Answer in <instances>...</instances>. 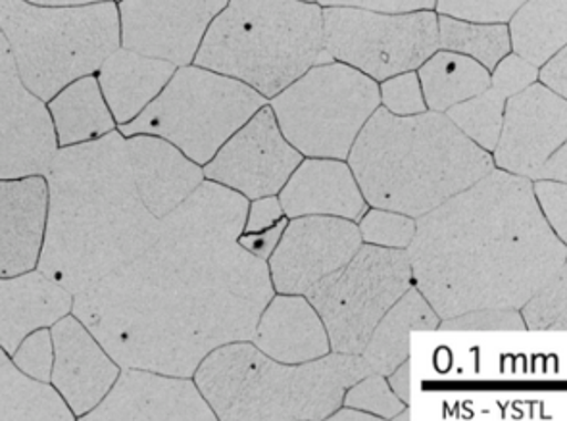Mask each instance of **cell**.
Masks as SVG:
<instances>
[{"label": "cell", "mask_w": 567, "mask_h": 421, "mask_svg": "<svg viewBox=\"0 0 567 421\" xmlns=\"http://www.w3.org/2000/svg\"><path fill=\"white\" fill-rule=\"evenodd\" d=\"M525 329L532 331H566L567 329V269L554 281L535 292L519 308Z\"/></svg>", "instance_id": "1f68e13d"}, {"label": "cell", "mask_w": 567, "mask_h": 421, "mask_svg": "<svg viewBox=\"0 0 567 421\" xmlns=\"http://www.w3.org/2000/svg\"><path fill=\"white\" fill-rule=\"evenodd\" d=\"M305 2H316V0H305Z\"/></svg>", "instance_id": "f907efd6"}, {"label": "cell", "mask_w": 567, "mask_h": 421, "mask_svg": "<svg viewBox=\"0 0 567 421\" xmlns=\"http://www.w3.org/2000/svg\"><path fill=\"white\" fill-rule=\"evenodd\" d=\"M287 224H289V218H284L279 224H276L274 227H269L266 232L240 233L239 245L245 248L247 253L256 256V258L268 261L271 253L276 250L277 243L281 239V235H284Z\"/></svg>", "instance_id": "7bdbcfd3"}, {"label": "cell", "mask_w": 567, "mask_h": 421, "mask_svg": "<svg viewBox=\"0 0 567 421\" xmlns=\"http://www.w3.org/2000/svg\"><path fill=\"white\" fill-rule=\"evenodd\" d=\"M506 99L496 89L488 88L481 95L472 96L446 110L452 124L483 151L493 153L501 137L502 117Z\"/></svg>", "instance_id": "4dcf8cb0"}, {"label": "cell", "mask_w": 567, "mask_h": 421, "mask_svg": "<svg viewBox=\"0 0 567 421\" xmlns=\"http://www.w3.org/2000/svg\"><path fill=\"white\" fill-rule=\"evenodd\" d=\"M10 360L25 376L43 383H51L52 366H54L51 327H39L25 335L14 352L10 355Z\"/></svg>", "instance_id": "d590c367"}, {"label": "cell", "mask_w": 567, "mask_h": 421, "mask_svg": "<svg viewBox=\"0 0 567 421\" xmlns=\"http://www.w3.org/2000/svg\"><path fill=\"white\" fill-rule=\"evenodd\" d=\"M362 245L357 222L331 216L289 219L268 258L274 291L305 295L321 277L342 268Z\"/></svg>", "instance_id": "5bb4252c"}, {"label": "cell", "mask_w": 567, "mask_h": 421, "mask_svg": "<svg viewBox=\"0 0 567 421\" xmlns=\"http://www.w3.org/2000/svg\"><path fill=\"white\" fill-rule=\"evenodd\" d=\"M302 158L279 130L271 106L264 104L204 164V179L255 201L279 195Z\"/></svg>", "instance_id": "7c38bea8"}, {"label": "cell", "mask_w": 567, "mask_h": 421, "mask_svg": "<svg viewBox=\"0 0 567 421\" xmlns=\"http://www.w3.org/2000/svg\"><path fill=\"white\" fill-rule=\"evenodd\" d=\"M347 162L368 206L415 219L495 170L491 153L443 112L402 117L381 106L360 131Z\"/></svg>", "instance_id": "277c9868"}, {"label": "cell", "mask_w": 567, "mask_h": 421, "mask_svg": "<svg viewBox=\"0 0 567 421\" xmlns=\"http://www.w3.org/2000/svg\"><path fill=\"white\" fill-rule=\"evenodd\" d=\"M408 256L415 289L441 320L519 310L567 269V243L543 218L532 182L496 167L415 219Z\"/></svg>", "instance_id": "7a4b0ae2"}, {"label": "cell", "mask_w": 567, "mask_h": 421, "mask_svg": "<svg viewBox=\"0 0 567 421\" xmlns=\"http://www.w3.org/2000/svg\"><path fill=\"white\" fill-rule=\"evenodd\" d=\"M250 342L284 363L312 362L331 355L326 326L305 295L276 292L260 314Z\"/></svg>", "instance_id": "7402d4cb"}, {"label": "cell", "mask_w": 567, "mask_h": 421, "mask_svg": "<svg viewBox=\"0 0 567 421\" xmlns=\"http://www.w3.org/2000/svg\"><path fill=\"white\" fill-rule=\"evenodd\" d=\"M386 383L391 386L394 394L408 407L410 404V358L386 376Z\"/></svg>", "instance_id": "bcb514c9"}, {"label": "cell", "mask_w": 567, "mask_h": 421, "mask_svg": "<svg viewBox=\"0 0 567 421\" xmlns=\"http://www.w3.org/2000/svg\"><path fill=\"white\" fill-rule=\"evenodd\" d=\"M537 75L538 68L509 52L493 68L491 88L496 89L508 101L509 96L517 95L537 83Z\"/></svg>", "instance_id": "ab89813d"}, {"label": "cell", "mask_w": 567, "mask_h": 421, "mask_svg": "<svg viewBox=\"0 0 567 421\" xmlns=\"http://www.w3.org/2000/svg\"><path fill=\"white\" fill-rule=\"evenodd\" d=\"M441 331H525V321L517 308H477L444 318Z\"/></svg>", "instance_id": "74e56055"}, {"label": "cell", "mask_w": 567, "mask_h": 421, "mask_svg": "<svg viewBox=\"0 0 567 421\" xmlns=\"http://www.w3.org/2000/svg\"><path fill=\"white\" fill-rule=\"evenodd\" d=\"M342 404L364 410L381 420H393L394 415L406 408L386 383L385 376L379 373H368L352 383L342 394Z\"/></svg>", "instance_id": "836d02e7"}, {"label": "cell", "mask_w": 567, "mask_h": 421, "mask_svg": "<svg viewBox=\"0 0 567 421\" xmlns=\"http://www.w3.org/2000/svg\"><path fill=\"white\" fill-rule=\"evenodd\" d=\"M360 237L365 245L375 247L408 250L415 235V218L401 212L368 208L364 216L358 219Z\"/></svg>", "instance_id": "d6a6232c"}, {"label": "cell", "mask_w": 567, "mask_h": 421, "mask_svg": "<svg viewBox=\"0 0 567 421\" xmlns=\"http://www.w3.org/2000/svg\"><path fill=\"white\" fill-rule=\"evenodd\" d=\"M229 0H117L122 47L189 65Z\"/></svg>", "instance_id": "4fadbf2b"}, {"label": "cell", "mask_w": 567, "mask_h": 421, "mask_svg": "<svg viewBox=\"0 0 567 421\" xmlns=\"http://www.w3.org/2000/svg\"><path fill=\"white\" fill-rule=\"evenodd\" d=\"M177 65L120 47L95 73L102 96L120 125L130 124L161 95Z\"/></svg>", "instance_id": "cb8c5ba5"}, {"label": "cell", "mask_w": 567, "mask_h": 421, "mask_svg": "<svg viewBox=\"0 0 567 421\" xmlns=\"http://www.w3.org/2000/svg\"><path fill=\"white\" fill-rule=\"evenodd\" d=\"M25 2L37 7H85V4H99V2H112V0H25Z\"/></svg>", "instance_id": "c3c4849f"}, {"label": "cell", "mask_w": 567, "mask_h": 421, "mask_svg": "<svg viewBox=\"0 0 567 421\" xmlns=\"http://www.w3.org/2000/svg\"><path fill=\"white\" fill-rule=\"evenodd\" d=\"M329 421H378L381 418L378 415L370 414V412H364V410H358V408L352 407H342L337 408L333 414L329 415Z\"/></svg>", "instance_id": "7dc6e473"}, {"label": "cell", "mask_w": 567, "mask_h": 421, "mask_svg": "<svg viewBox=\"0 0 567 421\" xmlns=\"http://www.w3.org/2000/svg\"><path fill=\"white\" fill-rule=\"evenodd\" d=\"M277 198L289 219L331 216L358 222L370 208L349 162L334 158H302Z\"/></svg>", "instance_id": "ffe728a7"}, {"label": "cell", "mask_w": 567, "mask_h": 421, "mask_svg": "<svg viewBox=\"0 0 567 421\" xmlns=\"http://www.w3.org/2000/svg\"><path fill=\"white\" fill-rule=\"evenodd\" d=\"M323 62V8L305 0H229L193 60L268 101Z\"/></svg>", "instance_id": "8992f818"}, {"label": "cell", "mask_w": 567, "mask_h": 421, "mask_svg": "<svg viewBox=\"0 0 567 421\" xmlns=\"http://www.w3.org/2000/svg\"><path fill=\"white\" fill-rule=\"evenodd\" d=\"M506 25L512 52L540 68L567 47V0H525Z\"/></svg>", "instance_id": "4316f807"}, {"label": "cell", "mask_w": 567, "mask_h": 421, "mask_svg": "<svg viewBox=\"0 0 567 421\" xmlns=\"http://www.w3.org/2000/svg\"><path fill=\"white\" fill-rule=\"evenodd\" d=\"M83 421H216L193 378L122 368L116 383Z\"/></svg>", "instance_id": "e0dca14e"}, {"label": "cell", "mask_w": 567, "mask_h": 421, "mask_svg": "<svg viewBox=\"0 0 567 421\" xmlns=\"http://www.w3.org/2000/svg\"><path fill=\"white\" fill-rule=\"evenodd\" d=\"M44 177L49 210L37 269L72 295L130 264L158 237L161 219L138 196L120 131L59 148Z\"/></svg>", "instance_id": "3957f363"}, {"label": "cell", "mask_w": 567, "mask_h": 421, "mask_svg": "<svg viewBox=\"0 0 567 421\" xmlns=\"http://www.w3.org/2000/svg\"><path fill=\"white\" fill-rule=\"evenodd\" d=\"M368 373L362 358L352 355L284 363L239 341L212 350L193 379L221 421H321Z\"/></svg>", "instance_id": "5b68a950"}, {"label": "cell", "mask_w": 567, "mask_h": 421, "mask_svg": "<svg viewBox=\"0 0 567 421\" xmlns=\"http://www.w3.org/2000/svg\"><path fill=\"white\" fill-rule=\"evenodd\" d=\"M125 141L138 196L156 218L174 212L204 182L203 166L164 138L141 133Z\"/></svg>", "instance_id": "44dd1931"}, {"label": "cell", "mask_w": 567, "mask_h": 421, "mask_svg": "<svg viewBox=\"0 0 567 421\" xmlns=\"http://www.w3.org/2000/svg\"><path fill=\"white\" fill-rule=\"evenodd\" d=\"M264 104L268 99L234 78L179 65L161 95L117 131L124 137L143 133L164 138L204 166Z\"/></svg>", "instance_id": "ba28073f"}, {"label": "cell", "mask_w": 567, "mask_h": 421, "mask_svg": "<svg viewBox=\"0 0 567 421\" xmlns=\"http://www.w3.org/2000/svg\"><path fill=\"white\" fill-rule=\"evenodd\" d=\"M284 218L287 216L277 195L260 196L255 201H248L247 219H245L243 233L266 232Z\"/></svg>", "instance_id": "b9f144b4"}, {"label": "cell", "mask_w": 567, "mask_h": 421, "mask_svg": "<svg viewBox=\"0 0 567 421\" xmlns=\"http://www.w3.org/2000/svg\"><path fill=\"white\" fill-rule=\"evenodd\" d=\"M439 49L458 52L493 72L512 52L506 23H472L439 16Z\"/></svg>", "instance_id": "f546056e"}, {"label": "cell", "mask_w": 567, "mask_h": 421, "mask_svg": "<svg viewBox=\"0 0 567 421\" xmlns=\"http://www.w3.org/2000/svg\"><path fill=\"white\" fill-rule=\"evenodd\" d=\"M59 148L83 145L117 130L96 75L73 81L47 102Z\"/></svg>", "instance_id": "484cf974"}, {"label": "cell", "mask_w": 567, "mask_h": 421, "mask_svg": "<svg viewBox=\"0 0 567 421\" xmlns=\"http://www.w3.org/2000/svg\"><path fill=\"white\" fill-rule=\"evenodd\" d=\"M7 360H10V355H8L7 350L0 347V363L7 362Z\"/></svg>", "instance_id": "681fc988"}, {"label": "cell", "mask_w": 567, "mask_h": 421, "mask_svg": "<svg viewBox=\"0 0 567 421\" xmlns=\"http://www.w3.org/2000/svg\"><path fill=\"white\" fill-rule=\"evenodd\" d=\"M537 83L567 99V49L556 52L553 59L538 68Z\"/></svg>", "instance_id": "ee69618b"}, {"label": "cell", "mask_w": 567, "mask_h": 421, "mask_svg": "<svg viewBox=\"0 0 567 421\" xmlns=\"http://www.w3.org/2000/svg\"><path fill=\"white\" fill-rule=\"evenodd\" d=\"M73 295L39 269L0 277V347L14 352L25 335L72 312Z\"/></svg>", "instance_id": "603a6c76"}, {"label": "cell", "mask_w": 567, "mask_h": 421, "mask_svg": "<svg viewBox=\"0 0 567 421\" xmlns=\"http://www.w3.org/2000/svg\"><path fill=\"white\" fill-rule=\"evenodd\" d=\"M379 101H381V109H385L393 116H415L427 110L423 99L422 83L415 72L399 73L389 80L381 81Z\"/></svg>", "instance_id": "8d00e7d4"}, {"label": "cell", "mask_w": 567, "mask_h": 421, "mask_svg": "<svg viewBox=\"0 0 567 421\" xmlns=\"http://www.w3.org/2000/svg\"><path fill=\"white\" fill-rule=\"evenodd\" d=\"M439 51V16L433 10L385 14L357 8H323V57L373 81L415 72Z\"/></svg>", "instance_id": "8fae6325"}, {"label": "cell", "mask_w": 567, "mask_h": 421, "mask_svg": "<svg viewBox=\"0 0 567 421\" xmlns=\"http://www.w3.org/2000/svg\"><path fill=\"white\" fill-rule=\"evenodd\" d=\"M425 106L431 112H446L460 102L477 96L491 88V72L464 54L433 52L417 70Z\"/></svg>", "instance_id": "83f0119b"}, {"label": "cell", "mask_w": 567, "mask_h": 421, "mask_svg": "<svg viewBox=\"0 0 567 421\" xmlns=\"http://www.w3.org/2000/svg\"><path fill=\"white\" fill-rule=\"evenodd\" d=\"M441 318L427 302V298L412 285L389 312L379 320L371 331L362 358L370 373L389 376L410 358V333L412 331H435Z\"/></svg>", "instance_id": "d4e9b609"}, {"label": "cell", "mask_w": 567, "mask_h": 421, "mask_svg": "<svg viewBox=\"0 0 567 421\" xmlns=\"http://www.w3.org/2000/svg\"><path fill=\"white\" fill-rule=\"evenodd\" d=\"M538 179H550V182H564L567 183V148L566 145H561L553 156H548L543 166L538 167L537 174L533 182Z\"/></svg>", "instance_id": "f6af8a7d"}, {"label": "cell", "mask_w": 567, "mask_h": 421, "mask_svg": "<svg viewBox=\"0 0 567 421\" xmlns=\"http://www.w3.org/2000/svg\"><path fill=\"white\" fill-rule=\"evenodd\" d=\"M321 8H357L385 14H404L417 10H433L435 0H316Z\"/></svg>", "instance_id": "60d3db41"}, {"label": "cell", "mask_w": 567, "mask_h": 421, "mask_svg": "<svg viewBox=\"0 0 567 421\" xmlns=\"http://www.w3.org/2000/svg\"><path fill=\"white\" fill-rule=\"evenodd\" d=\"M525 0H435L433 12L472 23H508Z\"/></svg>", "instance_id": "e575fe53"}, {"label": "cell", "mask_w": 567, "mask_h": 421, "mask_svg": "<svg viewBox=\"0 0 567 421\" xmlns=\"http://www.w3.org/2000/svg\"><path fill=\"white\" fill-rule=\"evenodd\" d=\"M49 210L44 175L0 179V277L30 274L43 253Z\"/></svg>", "instance_id": "d6986e66"}, {"label": "cell", "mask_w": 567, "mask_h": 421, "mask_svg": "<svg viewBox=\"0 0 567 421\" xmlns=\"http://www.w3.org/2000/svg\"><path fill=\"white\" fill-rule=\"evenodd\" d=\"M414 285L408 250L362 245L305 297L320 314L331 352L358 357L389 308Z\"/></svg>", "instance_id": "30bf717a"}, {"label": "cell", "mask_w": 567, "mask_h": 421, "mask_svg": "<svg viewBox=\"0 0 567 421\" xmlns=\"http://www.w3.org/2000/svg\"><path fill=\"white\" fill-rule=\"evenodd\" d=\"M268 104L285 138L305 158L347 161L381 101L378 81L341 62H323Z\"/></svg>", "instance_id": "9c48e42d"}, {"label": "cell", "mask_w": 567, "mask_h": 421, "mask_svg": "<svg viewBox=\"0 0 567 421\" xmlns=\"http://www.w3.org/2000/svg\"><path fill=\"white\" fill-rule=\"evenodd\" d=\"M56 151L47 102L25 88L0 33V179L47 174Z\"/></svg>", "instance_id": "9a60e30c"}, {"label": "cell", "mask_w": 567, "mask_h": 421, "mask_svg": "<svg viewBox=\"0 0 567 421\" xmlns=\"http://www.w3.org/2000/svg\"><path fill=\"white\" fill-rule=\"evenodd\" d=\"M51 335L54 342L51 386L75 420H81L109 394L122 366L72 312L52 324Z\"/></svg>", "instance_id": "ac0fdd59"}, {"label": "cell", "mask_w": 567, "mask_h": 421, "mask_svg": "<svg viewBox=\"0 0 567 421\" xmlns=\"http://www.w3.org/2000/svg\"><path fill=\"white\" fill-rule=\"evenodd\" d=\"M567 141V99L533 83L504 104L502 130L491 153L496 170L533 182L538 167Z\"/></svg>", "instance_id": "2e32d148"}, {"label": "cell", "mask_w": 567, "mask_h": 421, "mask_svg": "<svg viewBox=\"0 0 567 421\" xmlns=\"http://www.w3.org/2000/svg\"><path fill=\"white\" fill-rule=\"evenodd\" d=\"M532 189L546 224L567 243V183L538 179L532 182Z\"/></svg>", "instance_id": "f35d334b"}, {"label": "cell", "mask_w": 567, "mask_h": 421, "mask_svg": "<svg viewBox=\"0 0 567 421\" xmlns=\"http://www.w3.org/2000/svg\"><path fill=\"white\" fill-rule=\"evenodd\" d=\"M0 33L25 88L43 102L73 81L95 75L122 47L117 2L37 7L0 0Z\"/></svg>", "instance_id": "52a82bcc"}, {"label": "cell", "mask_w": 567, "mask_h": 421, "mask_svg": "<svg viewBox=\"0 0 567 421\" xmlns=\"http://www.w3.org/2000/svg\"><path fill=\"white\" fill-rule=\"evenodd\" d=\"M247 212L248 198L204 179L151 247L73 295V316L122 368L193 378L212 350L250 341L276 295L268 261L239 245Z\"/></svg>", "instance_id": "6da1fadb"}, {"label": "cell", "mask_w": 567, "mask_h": 421, "mask_svg": "<svg viewBox=\"0 0 567 421\" xmlns=\"http://www.w3.org/2000/svg\"><path fill=\"white\" fill-rule=\"evenodd\" d=\"M51 383H43L18 370L12 360L0 363V421H73Z\"/></svg>", "instance_id": "f1b7e54d"}]
</instances>
